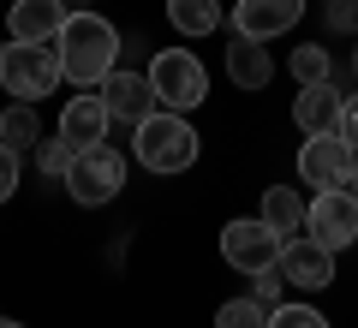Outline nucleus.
<instances>
[{
	"mask_svg": "<svg viewBox=\"0 0 358 328\" xmlns=\"http://www.w3.org/2000/svg\"><path fill=\"white\" fill-rule=\"evenodd\" d=\"M352 78H358V54H352Z\"/></svg>",
	"mask_w": 358,
	"mask_h": 328,
	"instance_id": "30",
	"label": "nucleus"
},
{
	"mask_svg": "<svg viewBox=\"0 0 358 328\" xmlns=\"http://www.w3.org/2000/svg\"><path fill=\"white\" fill-rule=\"evenodd\" d=\"M0 328H24V322H6V316H0Z\"/></svg>",
	"mask_w": 358,
	"mask_h": 328,
	"instance_id": "29",
	"label": "nucleus"
},
{
	"mask_svg": "<svg viewBox=\"0 0 358 328\" xmlns=\"http://www.w3.org/2000/svg\"><path fill=\"white\" fill-rule=\"evenodd\" d=\"M227 78H233L239 90L275 84V54H268L263 42H251V36H233V42H227Z\"/></svg>",
	"mask_w": 358,
	"mask_h": 328,
	"instance_id": "15",
	"label": "nucleus"
},
{
	"mask_svg": "<svg viewBox=\"0 0 358 328\" xmlns=\"http://www.w3.org/2000/svg\"><path fill=\"white\" fill-rule=\"evenodd\" d=\"M215 328H268V311L257 299H227L215 311Z\"/></svg>",
	"mask_w": 358,
	"mask_h": 328,
	"instance_id": "20",
	"label": "nucleus"
},
{
	"mask_svg": "<svg viewBox=\"0 0 358 328\" xmlns=\"http://www.w3.org/2000/svg\"><path fill=\"white\" fill-rule=\"evenodd\" d=\"M131 150H138V162L150 167V173H185V167L197 162V131H192V120H185V114L155 108V114L138 126Z\"/></svg>",
	"mask_w": 358,
	"mask_h": 328,
	"instance_id": "2",
	"label": "nucleus"
},
{
	"mask_svg": "<svg viewBox=\"0 0 358 328\" xmlns=\"http://www.w3.org/2000/svg\"><path fill=\"white\" fill-rule=\"evenodd\" d=\"M60 24H66L60 0H13V13H6V36L13 42H54Z\"/></svg>",
	"mask_w": 358,
	"mask_h": 328,
	"instance_id": "13",
	"label": "nucleus"
},
{
	"mask_svg": "<svg viewBox=\"0 0 358 328\" xmlns=\"http://www.w3.org/2000/svg\"><path fill=\"white\" fill-rule=\"evenodd\" d=\"M150 90H155L162 108L192 114L197 101L209 96V72H203V60H197L192 48H162V54L150 60Z\"/></svg>",
	"mask_w": 358,
	"mask_h": 328,
	"instance_id": "5",
	"label": "nucleus"
},
{
	"mask_svg": "<svg viewBox=\"0 0 358 328\" xmlns=\"http://www.w3.org/2000/svg\"><path fill=\"white\" fill-rule=\"evenodd\" d=\"M346 191H352V197H358V162H352V179H346Z\"/></svg>",
	"mask_w": 358,
	"mask_h": 328,
	"instance_id": "27",
	"label": "nucleus"
},
{
	"mask_svg": "<svg viewBox=\"0 0 358 328\" xmlns=\"http://www.w3.org/2000/svg\"><path fill=\"white\" fill-rule=\"evenodd\" d=\"M60 6H66V13H84V0H60Z\"/></svg>",
	"mask_w": 358,
	"mask_h": 328,
	"instance_id": "28",
	"label": "nucleus"
},
{
	"mask_svg": "<svg viewBox=\"0 0 358 328\" xmlns=\"http://www.w3.org/2000/svg\"><path fill=\"white\" fill-rule=\"evenodd\" d=\"M305 233L329 251H346L358 245V197L352 191H317V203H305Z\"/></svg>",
	"mask_w": 358,
	"mask_h": 328,
	"instance_id": "6",
	"label": "nucleus"
},
{
	"mask_svg": "<svg viewBox=\"0 0 358 328\" xmlns=\"http://www.w3.org/2000/svg\"><path fill=\"white\" fill-rule=\"evenodd\" d=\"M96 96H102L108 120H120V126H131V131H138L143 120L162 108V101H155V90H150V72H131V66H114V72L96 84Z\"/></svg>",
	"mask_w": 358,
	"mask_h": 328,
	"instance_id": "7",
	"label": "nucleus"
},
{
	"mask_svg": "<svg viewBox=\"0 0 358 328\" xmlns=\"http://www.w3.org/2000/svg\"><path fill=\"white\" fill-rule=\"evenodd\" d=\"M251 280H257V292H251V299L263 304V311H275V304H281V287H287L281 263H275V269H263V275H251Z\"/></svg>",
	"mask_w": 358,
	"mask_h": 328,
	"instance_id": "23",
	"label": "nucleus"
},
{
	"mask_svg": "<svg viewBox=\"0 0 358 328\" xmlns=\"http://www.w3.org/2000/svg\"><path fill=\"white\" fill-rule=\"evenodd\" d=\"M60 48L54 42H6L0 48V84H6V96L18 101H42L54 96V84H60Z\"/></svg>",
	"mask_w": 358,
	"mask_h": 328,
	"instance_id": "3",
	"label": "nucleus"
},
{
	"mask_svg": "<svg viewBox=\"0 0 358 328\" xmlns=\"http://www.w3.org/2000/svg\"><path fill=\"white\" fill-rule=\"evenodd\" d=\"M18 162H24V155H18V150H6V143H0V203H6V197H13V191H18Z\"/></svg>",
	"mask_w": 358,
	"mask_h": 328,
	"instance_id": "24",
	"label": "nucleus"
},
{
	"mask_svg": "<svg viewBox=\"0 0 358 328\" xmlns=\"http://www.w3.org/2000/svg\"><path fill=\"white\" fill-rule=\"evenodd\" d=\"M293 78H299V90H305V84H329V78H334L329 48H322V42H305V48H293Z\"/></svg>",
	"mask_w": 358,
	"mask_h": 328,
	"instance_id": "19",
	"label": "nucleus"
},
{
	"mask_svg": "<svg viewBox=\"0 0 358 328\" xmlns=\"http://www.w3.org/2000/svg\"><path fill=\"white\" fill-rule=\"evenodd\" d=\"M108 126H114V120H108V108H102V96H72L60 108V138L72 143V150H90V143H108Z\"/></svg>",
	"mask_w": 358,
	"mask_h": 328,
	"instance_id": "12",
	"label": "nucleus"
},
{
	"mask_svg": "<svg viewBox=\"0 0 358 328\" xmlns=\"http://www.w3.org/2000/svg\"><path fill=\"white\" fill-rule=\"evenodd\" d=\"M60 185L72 191V203L102 209V203H114V191L126 185V155H120L114 143H90V150L72 155V167H66Z\"/></svg>",
	"mask_w": 358,
	"mask_h": 328,
	"instance_id": "4",
	"label": "nucleus"
},
{
	"mask_svg": "<svg viewBox=\"0 0 358 328\" xmlns=\"http://www.w3.org/2000/svg\"><path fill=\"white\" fill-rule=\"evenodd\" d=\"M305 18V0H233V36L275 42Z\"/></svg>",
	"mask_w": 358,
	"mask_h": 328,
	"instance_id": "10",
	"label": "nucleus"
},
{
	"mask_svg": "<svg viewBox=\"0 0 358 328\" xmlns=\"http://www.w3.org/2000/svg\"><path fill=\"white\" fill-rule=\"evenodd\" d=\"M352 162L358 150L341 138V131H322V138H310L305 150H299V179H305L310 191H341L346 179H352Z\"/></svg>",
	"mask_w": 358,
	"mask_h": 328,
	"instance_id": "8",
	"label": "nucleus"
},
{
	"mask_svg": "<svg viewBox=\"0 0 358 328\" xmlns=\"http://www.w3.org/2000/svg\"><path fill=\"white\" fill-rule=\"evenodd\" d=\"M329 24L334 30H358V0H329Z\"/></svg>",
	"mask_w": 358,
	"mask_h": 328,
	"instance_id": "26",
	"label": "nucleus"
},
{
	"mask_svg": "<svg viewBox=\"0 0 358 328\" xmlns=\"http://www.w3.org/2000/svg\"><path fill=\"white\" fill-rule=\"evenodd\" d=\"M54 48H60V72L72 78L78 90H96L120 66V30L108 24L102 13H90V6H84V13H66Z\"/></svg>",
	"mask_w": 358,
	"mask_h": 328,
	"instance_id": "1",
	"label": "nucleus"
},
{
	"mask_svg": "<svg viewBox=\"0 0 358 328\" xmlns=\"http://www.w3.org/2000/svg\"><path fill=\"white\" fill-rule=\"evenodd\" d=\"M167 18H173L179 36H215L221 30V0H167Z\"/></svg>",
	"mask_w": 358,
	"mask_h": 328,
	"instance_id": "18",
	"label": "nucleus"
},
{
	"mask_svg": "<svg viewBox=\"0 0 358 328\" xmlns=\"http://www.w3.org/2000/svg\"><path fill=\"white\" fill-rule=\"evenodd\" d=\"M0 143L18 155H30L42 143V120H36V101H13L6 114H0Z\"/></svg>",
	"mask_w": 358,
	"mask_h": 328,
	"instance_id": "17",
	"label": "nucleus"
},
{
	"mask_svg": "<svg viewBox=\"0 0 358 328\" xmlns=\"http://www.w3.org/2000/svg\"><path fill=\"white\" fill-rule=\"evenodd\" d=\"M221 257H227V269H239V275H263V269L281 263V239H275V227H263V221H227V227H221Z\"/></svg>",
	"mask_w": 358,
	"mask_h": 328,
	"instance_id": "9",
	"label": "nucleus"
},
{
	"mask_svg": "<svg viewBox=\"0 0 358 328\" xmlns=\"http://www.w3.org/2000/svg\"><path fill=\"white\" fill-rule=\"evenodd\" d=\"M30 155H36V173H48V179H66V167H72V155H78V150H72L66 138H42Z\"/></svg>",
	"mask_w": 358,
	"mask_h": 328,
	"instance_id": "21",
	"label": "nucleus"
},
{
	"mask_svg": "<svg viewBox=\"0 0 358 328\" xmlns=\"http://www.w3.org/2000/svg\"><path fill=\"white\" fill-rule=\"evenodd\" d=\"M263 227H275V239H293V233H305V197H299L293 185H268L263 191V215H257Z\"/></svg>",
	"mask_w": 358,
	"mask_h": 328,
	"instance_id": "16",
	"label": "nucleus"
},
{
	"mask_svg": "<svg viewBox=\"0 0 358 328\" xmlns=\"http://www.w3.org/2000/svg\"><path fill=\"white\" fill-rule=\"evenodd\" d=\"M341 138L358 150V90H352V96H341Z\"/></svg>",
	"mask_w": 358,
	"mask_h": 328,
	"instance_id": "25",
	"label": "nucleus"
},
{
	"mask_svg": "<svg viewBox=\"0 0 358 328\" xmlns=\"http://www.w3.org/2000/svg\"><path fill=\"white\" fill-rule=\"evenodd\" d=\"M268 328H329V316L317 304H275L268 311Z\"/></svg>",
	"mask_w": 358,
	"mask_h": 328,
	"instance_id": "22",
	"label": "nucleus"
},
{
	"mask_svg": "<svg viewBox=\"0 0 358 328\" xmlns=\"http://www.w3.org/2000/svg\"><path fill=\"white\" fill-rule=\"evenodd\" d=\"M281 275H287V287H305V292H317V287H329L334 280V251L329 245H317L305 233V239H281Z\"/></svg>",
	"mask_w": 358,
	"mask_h": 328,
	"instance_id": "11",
	"label": "nucleus"
},
{
	"mask_svg": "<svg viewBox=\"0 0 358 328\" xmlns=\"http://www.w3.org/2000/svg\"><path fill=\"white\" fill-rule=\"evenodd\" d=\"M293 120H299V131H305V138L341 131V90H334V78H329V84H305V90H299Z\"/></svg>",
	"mask_w": 358,
	"mask_h": 328,
	"instance_id": "14",
	"label": "nucleus"
}]
</instances>
